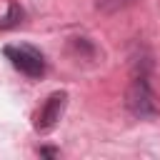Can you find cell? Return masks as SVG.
I'll return each instance as SVG.
<instances>
[{
	"label": "cell",
	"instance_id": "6da1fadb",
	"mask_svg": "<svg viewBox=\"0 0 160 160\" xmlns=\"http://www.w3.org/2000/svg\"><path fill=\"white\" fill-rule=\"evenodd\" d=\"M125 105L128 110L140 118V120H150V118H158L160 108L155 102V95L150 90V82L145 75H138L132 78V82L128 85V92H125Z\"/></svg>",
	"mask_w": 160,
	"mask_h": 160
},
{
	"label": "cell",
	"instance_id": "7a4b0ae2",
	"mask_svg": "<svg viewBox=\"0 0 160 160\" xmlns=\"http://www.w3.org/2000/svg\"><path fill=\"white\" fill-rule=\"evenodd\" d=\"M5 58L28 78H40L45 72V58L40 50H35L32 45H8L5 48Z\"/></svg>",
	"mask_w": 160,
	"mask_h": 160
},
{
	"label": "cell",
	"instance_id": "277c9868",
	"mask_svg": "<svg viewBox=\"0 0 160 160\" xmlns=\"http://www.w3.org/2000/svg\"><path fill=\"white\" fill-rule=\"evenodd\" d=\"M20 18H22L20 8H18V5H10V15L5 18V22H0V28H12V25L20 22Z\"/></svg>",
	"mask_w": 160,
	"mask_h": 160
},
{
	"label": "cell",
	"instance_id": "3957f363",
	"mask_svg": "<svg viewBox=\"0 0 160 160\" xmlns=\"http://www.w3.org/2000/svg\"><path fill=\"white\" fill-rule=\"evenodd\" d=\"M65 105H68V92H65V90L52 92V95L45 100V105L38 110V115H35V130H38V132L52 130V128L58 125V120L62 118Z\"/></svg>",
	"mask_w": 160,
	"mask_h": 160
},
{
	"label": "cell",
	"instance_id": "5b68a950",
	"mask_svg": "<svg viewBox=\"0 0 160 160\" xmlns=\"http://www.w3.org/2000/svg\"><path fill=\"white\" fill-rule=\"evenodd\" d=\"M38 152H40V155H42V158H58V155H60V152H58V150H55V148H40V150H38Z\"/></svg>",
	"mask_w": 160,
	"mask_h": 160
}]
</instances>
